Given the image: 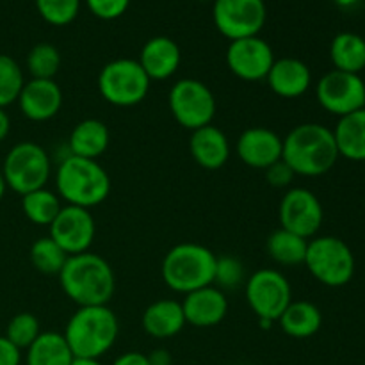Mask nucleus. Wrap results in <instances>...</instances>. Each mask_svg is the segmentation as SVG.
I'll return each instance as SVG.
<instances>
[{
	"mask_svg": "<svg viewBox=\"0 0 365 365\" xmlns=\"http://www.w3.org/2000/svg\"><path fill=\"white\" fill-rule=\"evenodd\" d=\"M339 148L334 130L321 123H302L284 138L282 159L296 177H321L335 166Z\"/></svg>",
	"mask_w": 365,
	"mask_h": 365,
	"instance_id": "1",
	"label": "nucleus"
},
{
	"mask_svg": "<svg viewBox=\"0 0 365 365\" xmlns=\"http://www.w3.org/2000/svg\"><path fill=\"white\" fill-rule=\"evenodd\" d=\"M59 284L64 294L78 307H98L113 299L116 278L103 257L86 252L68 257L59 273Z\"/></svg>",
	"mask_w": 365,
	"mask_h": 365,
	"instance_id": "2",
	"label": "nucleus"
},
{
	"mask_svg": "<svg viewBox=\"0 0 365 365\" xmlns=\"http://www.w3.org/2000/svg\"><path fill=\"white\" fill-rule=\"evenodd\" d=\"M56 189L66 205L91 210L109 198L110 177L98 160L66 155L56 170Z\"/></svg>",
	"mask_w": 365,
	"mask_h": 365,
	"instance_id": "3",
	"label": "nucleus"
},
{
	"mask_svg": "<svg viewBox=\"0 0 365 365\" xmlns=\"http://www.w3.org/2000/svg\"><path fill=\"white\" fill-rule=\"evenodd\" d=\"M120 334L118 317L109 305L78 307L68 319L64 339L75 359H96L110 351Z\"/></svg>",
	"mask_w": 365,
	"mask_h": 365,
	"instance_id": "4",
	"label": "nucleus"
},
{
	"mask_svg": "<svg viewBox=\"0 0 365 365\" xmlns=\"http://www.w3.org/2000/svg\"><path fill=\"white\" fill-rule=\"evenodd\" d=\"M216 259L207 246L180 242L164 255L160 274L168 289L185 296L214 284Z\"/></svg>",
	"mask_w": 365,
	"mask_h": 365,
	"instance_id": "5",
	"label": "nucleus"
},
{
	"mask_svg": "<svg viewBox=\"0 0 365 365\" xmlns=\"http://www.w3.org/2000/svg\"><path fill=\"white\" fill-rule=\"evenodd\" d=\"M7 189L24 196L46 187L52 177V160L46 150L34 141L16 143L2 164Z\"/></svg>",
	"mask_w": 365,
	"mask_h": 365,
	"instance_id": "6",
	"label": "nucleus"
},
{
	"mask_svg": "<svg viewBox=\"0 0 365 365\" xmlns=\"http://www.w3.org/2000/svg\"><path fill=\"white\" fill-rule=\"evenodd\" d=\"M305 266L327 287H344L355 274V255L342 239L321 235L309 241Z\"/></svg>",
	"mask_w": 365,
	"mask_h": 365,
	"instance_id": "7",
	"label": "nucleus"
},
{
	"mask_svg": "<svg viewBox=\"0 0 365 365\" xmlns=\"http://www.w3.org/2000/svg\"><path fill=\"white\" fill-rule=\"evenodd\" d=\"M98 91L107 103L114 107H134L146 98L150 91L148 75L138 59H114L98 73Z\"/></svg>",
	"mask_w": 365,
	"mask_h": 365,
	"instance_id": "8",
	"label": "nucleus"
},
{
	"mask_svg": "<svg viewBox=\"0 0 365 365\" xmlns=\"http://www.w3.org/2000/svg\"><path fill=\"white\" fill-rule=\"evenodd\" d=\"M168 106L175 121L187 130L207 127L216 116V98L209 86L196 78H180L168 95Z\"/></svg>",
	"mask_w": 365,
	"mask_h": 365,
	"instance_id": "9",
	"label": "nucleus"
},
{
	"mask_svg": "<svg viewBox=\"0 0 365 365\" xmlns=\"http://www.w3.org/2000/svg\"><path fill=\"white\" fill-rule=\"evenodd\" d=\"M245 296L257 319L274 323L292 302V289L285 274L262 267L248 278Z\"/></svg>",
	"mask_w": 365,
	"mask_h": 365,
	"instance_id": "10",
	"label": "nucleus"
},
{
	"mask_svg": "<svg viewBox=\"0 0 365 365\" xmlns=\"http://www.w3.org/2000/svg\"><path fill=\"white\" fill-rule=\"evenodd\" d=\"M212 20L221 36L230 41L259 36L267 20L264 0H214Z\"/></svg>",
	"mask_w": 365,
	"mask_h": 365,
	"instance_id": "11",
	"label": "nucleus"
},
{
	"mask_svg": "<svg viewBox=\"0 0 365 365\" xmlns=\"http://www.w3.org/2000/svg\"><path fill=\"white\" fill-rule=\"evenodd\" d=\"M316 98L327 113L348 116L365 107V82L356 73L331 70L317 82Z\"/></svg>",
	"mask_w": 365,
	"mask_h": 365,
	"instance_id": "12",
	"label": "nucleus"
},
{
	"mask_svg": "<svg viewBox=\"0 0 365 365\" xmlns=\"http://www.w3.org/2000/svg\"><path fill=\"white\" fill-rule=\"evenodd\" d=\"M278 217L282 228L310 241L323 227L324 210L319 198L312 191L305 187H292L282 198Z\"/></svg>",
	"mask_w": 365,
	"mask_h": 365,
	"instance_id": "13",
	"label": "nucleus"
},
{
	"mask_svg": "<svg viewBox=\"0 0 365 365\" xmlns=\"http://www.w3.org/2000/svg\"><path fill=\"white\" fill-rule=\"evenodd\" d=\"M48 228L50 237L68 255L89 252L96 237V221L91 210L75 205H64Z\"/></svg>",
	"mask_w": 365,
	"mask_h": 365,
	"instance_id": "14",
	"label": "nucleus"
},
{
	"mask_svg": "<svg viewBox=\"0 0 365 365\" xmlns=\"http://www.w3.org/2000/svg\"><path fill=\"white\" fill-rule=\"evenodd\" d=\"M274 63V52L260 36L230 41L227 48L228 70L246 82L266 81Z\"/></svg>",
	"mask_w": 365,
	"mask_h": 365,
	"instance_id": "15",
	"label": "nucleus"
},
{
	"mask_svg": "<svg viewBox=\"0 0 365 365\" xmlns=\"http://www.w3.org/2000/svg\"><path fill=\"white\" fill-rule=\"evenodd\" d=\"M20 113L27 120L43 123L57 116L63 107V91L53 78H31L18 96Z\"/></svg>",
	"mask_w": 365,
	"mask_h": 365,
	"instance_id": "16",
	"label": "nucleus"
},
{
	"mask_svg": "<svg viewBox=\"0 0 365 365\" xmlns=\"http://www.w3.org/2000/svg\"><path fill=\"white\" fill-rule=\"evenodd\" d=\"M284 139L266 127H250L239 135L235 152L246 166L253 170H267L282 159Z\"/></svg>",
	"mask_w": 365,
	"mask_h": 365,
	"instance_id": "17",
	"label": "nucleus"
},
{
	"mask_svg": "<svg viewBox=\"0 0 365 365\" xmlns=\"http://www.w3.org/2000/svg\"><path fill=\"white\" fill-rule=\"evenodd\" d=\"M182 303L185 323L196 328L217 327L228 314V299L220 287H207L185 294Z\"/></svg>",
	"mask_w": 365,
	"mask_h": 365,
	"instance_id": "18",
	"label": "nucleus"
},
{
	"mask_svg": "<svg viewBox=\"0 0 365 365\" xmlns=\"http://www.w3.org/2000/svg\"><path fill=\"white\" fill-rule=\"evenodd\" d=\"M138 61L150 81H166L180 68L182 50L175 39L155 36L143 45Z\"/></svg>",
	"mask_w": 365,
	"mask_h": 365,
	"instance_id": "19",
	"label": "nucleus"
},
{
	"mask_svg": "<svg viewBox=\"0 0 365 365\" xmlns=\"http://www.w3.org/2000/svg\"><path fill=\"white\" fill-rule=\"evenodd\" d=\"M230 141L220 127H214L210 123L191 132L189 153L192 160L203 170H221L230 159Z\"/></svg>",
	"mask_w": 365,
	"mask_h": 365,
	"instance_id": "20",
	"label": "nucleus"
},
{
	"mask_svg": "<svg viewBox=\"0 0 365 365\" xmlns=\"http://www.w3.org/2000/svg\"><path fill=\"white\" fill-rule=\"evenodd\" d=\"M266 82L271 91L280 98H299L310 89L312 71L302 59L282 57L274 59Z\"/></svg>",
	"mask_w": 365,
	"mask_h": 365,
	"instance_id": "21",
	"label": "nucleus"
},
{
	"mask_svg": "<svg viewBox=\"0 0 365 365\" xmlns=\"http://www.w3.org/2000/svg\"><path fill=\"white\" fill-rule=\"evenodd\" d=\"M143 328L153 339H171L184 330L185 316L177 299H159L143 312Z\"/></svg>",
	"mask_w": 365,
	"mask_h": 365,
	"instance_id": "22",
	"label": "nucleus"
},
{
	"mask_svg": "<svg viewBox=\"0 0 365 365\" xmlns=\"http://www.w3.org/2000/svg\"><path fill=\"white\" fill-rule=\"evenodd\" d=\"M110 145V132L103 121L88 118L78 121L71 130L68 139L70 155L82 157V159L98 160L100 155L107 152Z\"/></svg>",
	"mask_w": 365,
	"mask_h": 365,
	"instance_id": "23",
	"label": "nucleus"
},
{
	"mask_svg": "<svg viewBox=\"0 0 365 365\" xmlns=\"http://www.w3.org/2000/svg\"><path fill=\"white\" fill-rule=\"evenodd\" d=\"M334 135L339 155L355 163H365V107L339 118Z\"/></svg>",
	"mask_w": 365,
	"mask_h": 365,
	"instance_id": "24",
	"label": "nucleus"
},
{
	"mask_svg": "<svg viewBox=\"0 0 365 365\" xmlns=\"http://www.w3.org/2000/svg\"><path fill=\"white\" fill-rule=\"evenodd\" d=\"M285 335L292 339H309L321 330L323 314L314 303L299 299L291 302L278 319Z\"/></svg>",
	"mask_w": 365,
	"mask_h": 365,
	"instance_id": "25",
	"label": "nucleus"
},
{
	"mask_svg": "<svg viewBox=\"0 0 365 365\" xmlns=\"http://www.w3.org/2000/svg\"><path fill=\"white\" fill-rule=\"evenodd\" d=\"M73 359L64 335L57 331H41L25 355L27 365H71Z\"/></svg>",
	"mask_w": 365,
	"mask_h": 365,
	"instance_id": "26",
	"label": "nucleus"
},
{
	"mask_svg": "<svg viewBox=\"0 0 365 365\" xmlns=\"http://www.w3.org/2000/svg\"><path fill=\"white\" fill-rule=\"evenodd\" d=\"M335 70L360 75L365 70V39L355 32H339L330 45Z\"/></svg>",
	"mask_w": 365,
	"mask_h": 365,
	"instance_id": "27",
	"label": "nucleus"
},
{
	"mask_svg": "<svg viewBox=\"0 0 365 365\" xmlns=\"http://www.w3.org/2000/svg\"><path fill=\"white\" fill-rule=\"evenodd\" d=\"M267 253L280 266H299L305 264L309 239H303L285 228H278L267 237Z\"/></svg>",
	"mask_w": 365,
	"mask_h": 365,
	"instance_id": "28",
	"label": "nucleus"
},
{
	"mask_svg": "<svg viewBox=\"0 0 365 365\" xmlns=\"http://www.w3.org/2000/svg\"><path fill=\"white\" fill-rule=\"evenodd\" d=\"M63 209L57 192L43 187L21 196V210L31 223L38 227H50L59 210Z\"/></svg>",
	"mask_w": 365,
	"mask_h": 365,
	"instance_id": "29",
	"label": "nucleus"
},
{
	"mask_svg": "<svg viewBox=\"0 0 365 365\" xmlns=\"http://www.w3.org/2000/svg\"><path fill=\"white\" fill-rule=\"evenodd\" d=\"M68 257L70 255L50 235L36 239L34 245L31 246L32 266H34L36 271L43 274H56V277H59Z\"/></svg>",
	"mask_w": 365,
	"mask_h": 365,
	"instance_id": "30",
	"label": "nucleus"
},
{
	"mask_svg": "<svg viewBox=\"0 0 365 365\" xmlns=\"http://www.w3.org/2000/svg\"><path fill=\"white\" fill-rule=\"evenodd\" d=\"M24 84V70L16 59L7 53H0V107L2 109L18 102Z\"/></svg>",
	"mask_w": 365,
	"mask_h": 365,
	"instance_id": "31",
	"label": "nucleus"
},
{
	"mask_svg": "<svg viewBox=\"0 0 365 365\" xmlns=\"http://www.w3.org/2000/svg\"><path fill=\"white\" fill-rule=\"evenodd\" d=\"M61 68V53L52 43H38L27 53V70L32 78H53Z\"/></svg>",
	"mask_w": 365,
	"mask_h": 365,
	"instance_id": "32",
	"label": "nucleus"
},
{
	"mask_svg": "<svg viewBox=\"0 0 365 365\" xmlns=\"http://www.w3.org/2000/svg\"><path fill=\"white\" fill-rule=\"evenodd\" d=\"M39 16L53 27L70 25L81 11V0H34Z\"/></svg>",
	"mask_w": 365,
	"mask_h": 365,
	"instance_id": "33",
	"label": "nucleus"
},
{
	"mask_svg": "<svg viewBox=\"0 0 365 365\" xmlns=\"http://www.w3.org/2000/svg\"><path fill=\"white\" fill-rule=\"evenodd\" d=\"M41 334L39 319L31 312H20L7 323L6 337L18 349H27Z\"/></svg>",
	"mask_w": 365,
	"mask_h": 365,
	"instance_id": "34",
	"label": "nucleus"
},
{
	"mask_svg": "<svg viewBox=\"0 0 365 365\" xmlns=\"http://www.w3.org/2000/svg\"><path fill=\"white\" fill-rule=\"evenodd\" d=\"M245 277V269H242L241 260L235 259L232 255L217 257L216 259V269H214V284L221 291L227 289H235L242 282Z\"/></svg>",
	"mask_w": 365,
	"mask_h": 365,
	"instance_id": "35",
	"label": "nucleus"
},
{
	"mask_svg": "<svg viewBox=\"0 0 365 365\" xmlns=\"http://www.w3.org/2000/svg\"><path fill=\"white\" fill-rule=\"evenodd\" d=\"M86 6L100 20H116L127 13L130 0H86Z\"/></svg>",
	"mask_w": 365,
	"mask_h": 365,
	"instance_id": "36",
	"label": "nucleus"
},
{
	"mask_svg": "<svg viewBox=\"0 0 365 365\" xmlns=\"http://www.w3.org/2000/svg\"><path fill=\"white\" fill-rule=\"evenodd\" d=\"M264 171H266L267 182H269V184L277 189L289 187L296 177L294 171L291 170V166H289L284 159L277 160V163L271 164V166Z\"/></svg>",
	"mask_w": 365,
	"mask_h": 365,
	"instance_id": "37",
	"label": "nucleus"
},
{
	"mask_svg": "<svg viewBox=\"0 0 365 365\" xmlns=\"http://www.w3.org/2000/svg\"><path fill=\"white\" fill-rule=\"evenodd\" d=\"M21 349H18L9 339L0 337V365H20Z\"/></svg>",
	"mask_w": 365,
	"mask_h": 365,
	"instance_id": "38",
	"label": "nucleus"
},
{
	"mask_svg": "<svg viewBox=\"0 0 365 365\" xmlns=\"http://www.w3.org/2000/svg\"><path fill=\"white\" fill-rule=\"evenodd\" d=\"M113 365H150L148 356L138 351H128L118 356Z\"/></svg>",
	"mask_w": 365,
	"mask_h": 365,
	"instance_id": "39",
	"label": "nucleus"
},
{
	"mask_svg": "<svg viewBox=\"0 0 365 365\" xmlns=\"http://www.w3.org/2000/svg\"><path fill=\"white\" fill-rule=\"evenodd\" d=\"M146 356H148L150 365H171V362H173V360H171V353L163 348L153 349V351Z\"/></svg>",
	"mask_w": 365,
	"mask_h": 365,
	"instance_id": "40",
	"label": "nucleus"
},
{
	"mask_svg": "<svg viewBox=\"0 0 365 365\" xmlns=\"http://www.w3.org/2000/svg\"><path fill=\"white\" fill-rule=\"evenodd\" d=\"M9 132H11V118L9 114L6 113V109L0 107V143L9 135Z\"/></svg>",
	"mask_w": 365,
	"mask_h": 365,
	"instance_id": "41",
	"label": "nucleus"
},
{
	"mask_svg": "<svg viewBox=\"0 0 365 365\" xmlns=\"http://www.w3.org/2000/svg\"><path fill=\"white\" fill-rule=\"evenodd\" d=\"M71 365H103V364L96 359H73Z\"/></svg>",
	"mask_w": 365,
	"mask_h": 365,
	"instance_id": "42",
	"label": "nucleus"
},
{
	"mask_svg": "<svg viewBox=\"0 0 365 365\" xmlns=\"http://www.w3.org/2000/svg\"><path fill=\"white\" fill-rule=\"evenodd\" d=\"M334 4H337L339 7H353L360 2V0H331Z\"/></svg>",
	"mask_w": 365,
	"mask_h": 365,
	"instance_id": "43",
	"label": "nucleus"
},
{
	"mask_svg": "<svg viewBox=\"0 0 365 365\" xmlns=\"http://www.w3.org/2000/svg\"><path fill=\"white\" fill-rule=\"evenodd\" d=\"M6 191H7L6 178H4V175H2V170H0V200L4 198V195H6Z\"/></svg>",
	"mask_w": 365,
	"mask_h": 365,
	"instance_id": "44",
	"label": "nucleus"
},
{
	"mask_svg": "<svg viewBox=\"0 0 365 365\" xmlns=\"http://www.w3.org/2000/svg\"><path fill=\"white\" fill-rule=\"evenodd\" d=\"M198 2H214V0H198Z\"/></svg>",
	"mask_w": 365,
	"mask_h": 365,
	"instance_id": "45",
	"label": "nucleus"
}]
</instances>
